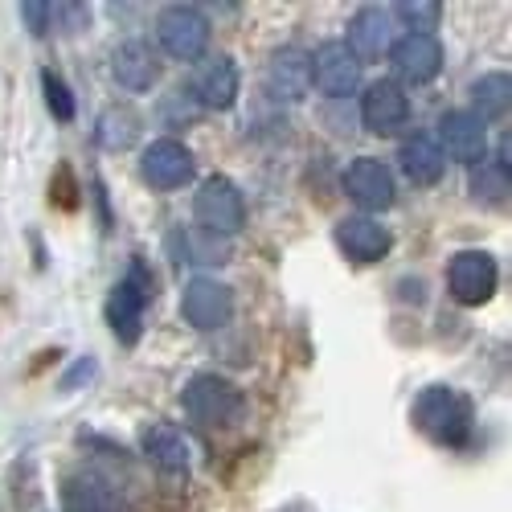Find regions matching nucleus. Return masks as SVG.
<instances>
[{
  "instance_id": "f257e3e1",
  "label": "nucleus",
  "mask_w": 512,
  "mask_h": 512,
  "mask_svg": "<svg viewBox=\"0 0 512 512\" xmlns=\"http://www.w3.org/2000/svg\"><path fill=\"white\" fill-rule=\"evenodd\" d=\"M414 426L426 435V439H435L443 447H463L467 439H472V402H467L459 390L451 386H431V390H422L414 398V410H410Z\"/></svg>"
},
{
  "instance_id": "f03ea898",
  "label": "nucleus",
  "mask_w": 512,
  "mask_h": 512,
  "mask_svg": "<svg viewBox=\"0 0 512 512\" xmlns=\"http://www.w3.org/2000/svg\"><path fill=\"white\" fill-rule=\"evenodd\" d=\"M181 406L201 426H234L242 418V410H246L242 390L234 386V381L218 377V373H197L185 386V394H181Z\"/></svg>"
},
{
  "instance_id": "7ed1b4c3",
  "label": "nucleus",
  "mask_w": 512,
  "mask_h": 512,
  "mask_svg": "<svg viewBox=\"0 0 512 512\" xmlns=\"http://www.w3.org/2000/svg\"><path fill=\"white\" fill-rule=\"evenodd\" d=\"M193 213H197V230L213 238H230L246 226V201L230 177H205L193 197Z\"/></svg>"
},
{
  "instance_id": "20e7f679",
  "label": "nucleus",
  "mask_w": 512,
  "mask_h": 512,
  "mask_svg": "<svg viewBox=\"0 0 512 512\" xmlns=\"http://www.w3.org/2000/svg\"><path fill=\"white\" fill-rule=\"evenodd\" d=\"M152 291H156V279L148 275L144 263H136L132 275H127L111 291V300H107V324H111V332L123 340V345H136V340H140V332H144V308L152 300Z\"/></svg>"
},
{
  "instance_id": "39448f33",
  "label": "nucleus",
  "mask_w": 512,
  "mask_h": 512,
  "mask_svg": "<svg viewBox=\"0 0 512 512\" xmlns=\"http://www.w3.org/2000/svg\"><path fill=\"white\" fill-rule=\"evenodd\" d=\"M156 41L164 54H173L181 62H197L209 46V21L197 5H173L156 17Z\"/></svg>"
},
{
  "instance_id": "423d86ee",
  "label": "nucleus",
  "mask_w": 512,
  "mask_h": 512,
  "mask_svg": "<svg viewBox=\"0 0 512 512\" xmlns=\"http://www.w3.org/2000/svg\"><path fill=\"white\" fill-rule=\"evenodd\" d=\"M447 291L463 308H480L496 291V263L484 250H459L447 267Z\"/></svg>"
},
{
  "instance_id": "0eeeda50",
  "label": "nucleus",
  "mask_w": 512,
  "mask_h": 512,
  "mask_svg": "<svg viewBox=\"0 0 512 512\" xmlns=\"http://www.w3.org/2000/svg\"><path fill=\"white\" fill-rule=\"evenodd\" d=\"M181 316L197 332H218L234 316V295L218 279H189L185 291H181Z\"/></svg>"
},
{
  "instance_id": "6e6552de",
  "label": "nucleus",
  "mask_w": 512,
  "mask_h": 512,
  "mask_svg": "<svg viewBox=\"0 0 512 512\" xmlns=\"http://www.w3.org/2000/svg\"><path fill=\"white\" fill-rule=\"evenodd\" d=\"M312 82L324 95L345 99L361 87V62L349 54L345 41H328V46H320L312 54Z\"/></svg>"
},
{
  "instance_id": "1a4fd4ad",
  "label": "nucleus",
  "mask_w": 512,
  "mask_h": 512,
  "mask_svg": "<svg viewBox=\"0 0 512 512\" xmlns=\"http://www.w3.org/2000/svg\"><path fill=\"white\" fill-rule=\"evenodd\" d=\"M390 62L402 82L422 87V82H431L443 70V46L435 41V33H406L402 41L390 46Z\"/></svg>"
},
{
  "instance_id": "9d476101",
  "label": "nucleus",
  "mask_w": 512,
  "mask_h": 512,
  "mask_svg": "<svg viewBox=\"0 0 512 512\" xmlns=\"http://www.w3.org/2000/svg\"><path fill=\"white\" fill-rule=\"evenodd\" d=\"M439 148L459 164L488 160V127L472 111H447L439 119Z\"/></svg>"
},
{
  "instance_id": "9b49d317",
  "label": "nucleus",
  "mask_w": 512,
  "mask_h": 512,
  "mask_svg": "<svg viewBox=\"0 0 512 512\" xmlns=\"http://www.w3.org/2000/svg\"><path fill=\"white\" fill-rule=\"evenodd\" d=\"M140 173L152 189H181L193 177V152L181 140H156L140 156Z\"/></svg>"
},
{
  "instance_id": "f8f14e48",
  "label": "nucleus",
  "mask_w": 512,
  "mask_h": 512,
  "mask_svg": "<svg viewBox=\"0 0 512 512\" xmlns=\"http://www.w3.org/2000/svg\"><path fill=\"white\" fill-rule=\"evenodd\" d=\"M345 193L353 197V205L377 213V209H390L394 205V177L390 168L373 160V156H361L345 168Z\"/></svg>"
},
{
  "instance_id": "ddd939ff",
  "label": "nucleus",
  "mask_w": 512,
  "mask_h": 512,
  "mask_svg": "<svg viewBox=\"0 0 512 512\" xmlns=\"http://www.w3.org/2000/svg\"><path fill=\"white\" fill-rule=\"evenodd\" d=\"M406 115H410V103H406L398 82L381 78V82H373V87L361 95V119H365L369 132H377V136H394L398 127L406 123Z\"/></svg>"
},
{
  "instance_id": "4468645a",
  "label": "nucleus",
  "mask_w": 512,
  "mask_h": 512,
  "mask_svg": "<svg viewBox=\"0 0 512 512\" xmlns=\"http://www.w3.org/2000/svg\"><path fill=\"white\" fill-rule=\"evenodd\" d=\"M312 87V54L304 50H275L271 54V66H267V91L283 103H295V99H304Z\"/></svg>"
},
{
  "instance_id": "2eb2a0df",
  "label": "nucleus",
  "mask_w": 512,
  "mask_h": 512,
  "mask_svg": "<svg viewBox=\"0 0 512 512\" xmlns=\"http://www.w3.org/2000/svg\"><path fill=\"white\" fill-rule=\"evenodd\" d=\"M336 246L345 250L353 263H377V259H386V250H390V230L365 218V213H357V218H345L336 226Z\"/></svg>"
},
{
  "instance_id": "dca6fc26",
  "label": "nucleus",
  "mask_w": 512,
  "mask_h": 512,
  "mask_svg": "<svg viewBox=\"0 0 512 512\" xmlns=\"http://www.w3.org/2000/svg\"><path fill=\"white\" fill-rule=\"evenodd\" d=\"M140 451L148 455V463H156L160 472H189V463H193V451L185 443L181 431H173V426H164V422H152L140 431Z\"/></svg>"
},
{
  "instance_id": "f3484780",
  "label": "nucleus",
  "mask_w": 512,
  "mask_h": 512,
  "mask_svg": "<svg viewBox=\"0 0 512 512\" xmlns=\"http://www.w3.org/2000/svg\"><path fill=\"white\" fill-rule=\"evenodd\" d=\"M62 508L66 512H119V492L95 476V472H74L62 480Z\"/></svg>"
},
{
  "instance_id": "a211bd4d",
  "label": "nucleus",
  "mask_w": 512,
  "mask_h": 512,
  "mask_svg": "<svg viewBox=\"0 0 512 512\" xmlns=\"http://www.w3.org/2000/svg\"><path fill=\"white\" fill-rule=\"evenodd\" d=\"M398 160H402V173L414 181V185H435L447 168V156L439 148V140L431 132H414L402 140L398 148Z\"/></svg>"
},
{
  "instance_id": "6ab92c4d",
  "label": "nucleus",
  "mask_w": 512,
  "mask_h": 512,
  "mask_svg": "<svg viewBox=\"0 0 512 512\" xmlns=\"http://www.w3.org/2000/svg\"><path fill=\"white\" fill-rule=\"evenodd\" d=\"M111 74H115V82L123 91L140 95L156 82L160 66H156V54H152L148 41H123V46L111 54Z\"/></svg>"
},
{
  "instance_id": "aec40b11",
  "label": "nucleus",
  "mask_w": 512,
  "mask_h": 512,
  "mask_svg": "<svg viewBox=\"0 0 512 512\" xmlns=\"http://www.w3.org/2000/svg\"><path fill=\"white\" fill-rule=\"evenodd\" d=\"M193 95H197L201 107H213V111L234 107V99H238V66H234L230 58H209V62L197 70Z\"/></svg>"
},
{
  "instance_id": "412c9836",
  "label": "nucleus",
  "mask_w": 512,
  "mask_h": 512,
  "mask_svg": "<svg viewBox=\"0 0 512 512\" xmlns=\"http://www.w3.org/2000/svg\"><path fill=\"white\" fill-rule=\"evenodd\" d=\"M349 54L357 58V62H373V58H381L390 50V13L386 9H361L357 17H353V25H349Z\"/></svg>"
},
{
  "instance_id": "4be33fe9",
  "label": "nucleus",
  "mask_w": 512,
  "mask_h": 512,
  "mask_svg": "<svg viewBox=\"0 0 512 512\" xmlns=\"http://www.w3.org/2000/svg\"><path fill=\"white\" fill-rule=\"evenodd\" d=\"M168 254H173L177 263H197V267H218L226 263V238H213L197 226H181L168 234Z\"/></svg>"
},
{
  "instance_id": "5701e85b",
  "label": "nucleus",
  "mask_w": 512,
  "mask_h": 512,
  "mask_svg": "<svg viewBox=\"0 0 512 512\" xmlns=\"http://www.w3.org/2000/svg\"><path fill=\"white\" fill-rule=\"evenodd\" d=\"M472 103H476L472 115H476L480 123L504 119V115H508V103H512V82H508V74L492 70V74L476 78V82H472Z\"/></svg>"
},
{
  "instance_id": "b1692460",
  "label": "nucleus",
  "mask_w": 512,
  "mask_h": 512,
  "mask_svg": "<svg viewBox=\"0 0 512 512\" xmlns=\"http://www.w3.org/2000/svg\"><path fill=\"white\" fill-rule=\"evenodd\" d=\"M512 193V173L504 160H484L472 168V197L484 205H504Z\"/></svg>"
},
{
  "instance_id": "393cba45",
  "label": "nucleus",
  "mask_w": 512,
  "mask_h": 512,
  "mask_svg": "<svg viewBox=\"0 0 512 512\" xmlns=\"http://www.w3.org/2000/svg\"><path fill=\"white\" fill-rule=\"evenodd\" d=\"M136 136H140V119H136V111L111 107V111L99 119V144H103V148H111V152L127 148Z\"/></svg>"
},
{
  "instance_id": "a878e982",
  "label": "nucleus",
  "mask_w": 512,
  "mask_h": 512,
  "mask_svg": "<svg viewBox=\"0 0 512 512\" xmlns=\"http://www.w3.org/2000/svg\"><path fill=\"white\" fill-rule=\"evenodd\" d=\"M50 205L54 209H62V213H74L78 205H82V189H78V181H74V168L62 160L54 173H50Z\"/></svg>"
},
{
  "instance_id": "bb28decb",
  "label": "nucleus",
  "mask_w": 512,
  "mask_h": 512,
  "mask_svg": "<svg viewBox=\"0 0 512 512\" xmlns=\"http://www.w3.org/2000/svg\"><path fill=\"white\" fill-rule=\"evenodd\" d=\"M41 91H46V107H50L54 119H62V123L74 119V95H70V87L62 82L58 70H41Z\"/></svg>"
},
{
  "instance_id": "cd10ccee",
  "label": "nucleus",
  "mask_w": 512,
  "mask_h": 512,
  "mask_svg": "<svg viewBox=\"0 0 512 512\" xmlns=\"http://www.w3.org/2000/svg\"><path fill=\"white\" fill-rule=\"evenodd\" d=\"M414 33H431L443 17V5H435V0H402V5L394 9Z\"/></svg>"
},
{
  "instance_id": "c85d7f7f",
  "label": "nucleus",
  "mask_w": 512,
  "mask_h": 512,
  "mask_svg": "<svg viewBox=\"0 0 512 512\" xmlns=\"http://www.w3.org/2000/svg\"><path fill=\"white\" fill-rule=\"evenodd\" d=\"M21 21L29 25L33 37H46L50 21H54V5H21Z\"/></svg>"
}]
</instances>
